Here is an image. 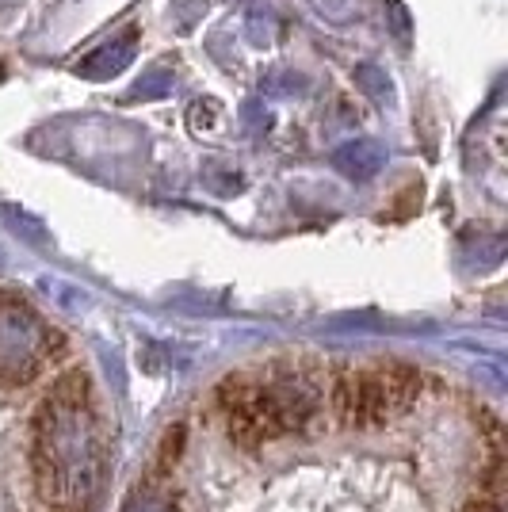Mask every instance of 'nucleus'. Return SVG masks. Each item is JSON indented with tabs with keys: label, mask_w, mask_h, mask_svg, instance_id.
<instances>
[{
	"label": "nucleus",
	"mask_w": 508,
	"mask_h": 512,
	"mask_svg": "<svg viewBox=\"0 0 508 512\" xmlns=\"http://www.w3.org/2000/svg\"><path fill=\"white\" fill-rule=\"evenodd\" d=\"M337 165H344L348 172H371L375 165H379V146L356 142V146H348V150L337 153Z\"/></svg>",
	"instance_id": "obj_4"
},
{
	"label": "nucleus",
	"mask_w": 508,
	"mask_h": 512,
	"mask_svg": "<svg viewBox=\"0 0 508 512\" xmlns=\"http://www.w3.org/2000/svg\"><path fill=\"white\" fill-rule=\"evenodd\" d=\"M424 375L409 363H386L371 371H337L325 383V409L344 428H379L402 417L421 398Z\"/></svg>",
	"instance_id": "obj_1"
},
{
	"label": "nucleus",
	"mask_w": 508,
	"mask_h": 512,
	"mask_svg": "<svg viewBox=\"0 0 508 512\" xmlns=\"http://www.w3.org/2000/svg\"><path fill=\"white\" fill-rule=\"evenodd\" d=\"M134 50H138V27H127L119 39L104 43L100 50H92L88 58L77 62V73L88 77V81H104V77H115L123 73L130 62H134Z\"/></svg>",
	"instance_id": "obj_3"
},
{
	"label": "nucleus",
	"mask_w": 508,
	"mask_h": 512,
	"mask_svg": "<svg viewBox=\"0 0 508 512\" xmlns=\"http://www.w3.org/2000/svg\"><path fill=\"white\" fill-rule=\"evenodd\" d=\"M218 406L226 413V432L237 448H260L283 436V428L276 421L272 398L260 383H249L245 375H230L218 386Z\"/></svg>",
	"instance_id": "obj_2"
},
{
	"label": "nucleus",
	"mask_w": 508,
	"mask_h": 512,
	"mask_svg": "<svg viewBox=\"0 0 508 512\" xmlns=\"http://www.w3.org/2000/svg\"><path fill=\"white\" fill-rule=\"evenodd\" d=\"M172 88V73L169 69H153V73H146L138 85L130 88L127 100H153V96H165Z\"/></svg>",
	"instance_id": "obj_5"
}]
</instances>
